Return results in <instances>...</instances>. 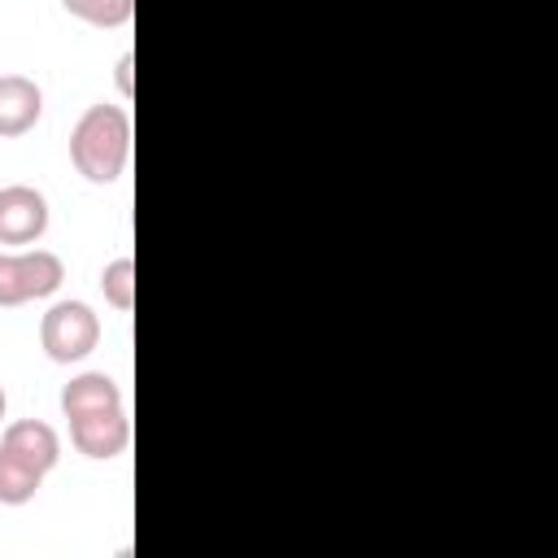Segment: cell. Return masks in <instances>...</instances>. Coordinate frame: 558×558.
<instances>
[{
    "mask_svg": "<svg viewBox=\"0 0 558 558\" xmlns=\"http://www.w3.org/2000/svg\"><path fill=\"white\" fill-rule=\"evenodd\" d=\"M70 161L87 183H118L131 161V118L122 105H87L70 131Z\"/></svg>",
    "mask_w": 558,
    "mask_h": 558,
    "instance_id": "obj_1",
    "label": "cell"
},
{
    "mask_svg": "<svg viewBox=\"0 0 558 558\" xmlns=\"http://www.w3.org/2000/svg\"><path fill=\"white\" fill-rule=\"evenodd\" d=\"M96 344H100V318H96V310L87 301H57L39 318V349L57 366L83 362Z\"/></svg>",
    "mask_w": 558,
    "mask_h": 558,
    "instance_id": "obj_2",
    "label": "cell"
},
{
    "mask_svg": "<svg viewBox=\"0 0 558 558\" xmlns=\"http://www.w3.org/2000/svg\"><path fill=\"white\" fill-rule=\"evenodd\" d=\"M65 266L52 248H13L0 253V310L26 305V301H44L61 288Z\"/></svg>",
    "mask_w": 558,
    "mask_h": 558,
    "instance_id": "obj_3",
    "label": "cell"
},
{
    "mask_svg": "<svg viewBox=\"0 0 558 558\" xmlns=\"http://www.w3.org/2000/svg\"><path fill=\"white\" fill-rule=\"evenodd\" d=\"M48 231V196L31 183L0 187V244L31 248Z\"/></svg>",
    "mask_w": 558,
    "mask_h": 558,
    "instance_id": "obj_4",
    "label": "cell"
},
{
    "mask_svg": "<svg viewBox=\"0 0 558 558\" xmlns=\"http://www.w3.org/2000/svg\"><path fill=\"white\" fill-rule=\"evenodd\" d=\"M70 445L83 458H96V462H109V458L126 453V445H131V418H126V410L118 405V410L70 418Z\"/></svg>",
    "mask_w": 558,
    "mask_h": 558,
    "instance_id": "obj_5",
    "label": "cell"
},
{
    "mask_svg": "<svg viewBox=\"0 0 558 558\" xmlns=\"http://www.w3.org/2000/svg\"><path fill=\"white\" fill-rule=\"evenodd\" d=\"M44 118V92L26 74H0V140L26 135Z\"/></svg>",
    "mask_w": 558,
    "mask_h": 558,
    "instance_id": "obj_6",
    "label": "cell"
},
{
    "mask_svg": "<svg viewBox=\"0 0 558 558\" xmlns=\"http://www.w3.org/2000/svg\"><path fill=\"white\" fill-rule=\"evenodd\" d=\"M0 449H9L13 458H22L26 466H35L39 475H48L61 458V436L44 423V418H17L4 427L0 436Z\"/></svg>",
    "mask_w": 558,
    "mask_h": 558,
    "instance_id": "obj_7",
    "label": "cell"
},
{
    "mask_svg": "<svg viewBox=\"0 0 558 558\" xmlns=\"http://www.w3.org/2000/svg\"><path fill=\"white\" fill-rule=\"evenodd\" d=\"M122 405V388L113 375L105 371H83L61 388V414L78 418V414H100V410H118Z\"/></svg>",
    "mask_w": 558,
    "mask_h": 558,
    "instance_id": "obj_8",
    "label": "cell"
},
{
    "mask_svg": "<svg viewBox=\"0 0 558 558\" xmlns=\"http://www.w3.org/2000/svg\"><path fill=\"white\" fill-rule=\"evenodd\" d=\"M39 484H44V475L35 466H26L9 449H0V506H26L39 493Z\"/></svg>",
    "mask_w": 558,
    "mask_h": 558,
    "instance_id": "obj_9",
    "label": "cell"
},
{
    "mask_svg": "<svg viewBox=\"0 0 558 558\" xmlns=\"http://www.w3.org/2000/svg\"><path fill=\"white\" fill-rule=\"evenodd\" d=\"M61 9L87 26H100V31H118L131 22L135 13V0H61Z\"/></svg>",
    "mask_w": 558,
    "mask_h": 558,
    "instance_id": "obj_10",
    "label": "cell"
},
{
    "mask_svg": "<svg viewBox=\"0 0 558 558\" xmlns=\"http://www.w3.org/2000/svg\"><path fill=\"white\" fill-rule=\"evenodd\" d=\"M100 292H105V301H109L118 314H126V310L135 305V262H131V257L105 262V270H100Z\"/></svg>",
    "mask_w": 558,
    "mask_h": 558,
    "instance_id": "obj_11",
    "label": "cell"
},
{
    "mask_svg": "<svg viewBox=\"0 0 558 558\" xmlns=\"http://www.w3.org/2000/svg\"><path fill=\"white\" fill-rule=\"evenodd\" d=\"M131 70H135V57H131V52H122V57H118V74H113L122 96H131V92H135V78H131Z\"/></svg>",
    "mask_w": 558,
    "mask_h": 558,
    "instance_id": "obj_12",
    "label": "cell"
},
{
    "mask_svg": "<svg viewBox=\"0 0 558 558\" xmlns=\"http://www.w3.org/2000/svg\"><path fill=\"white\" fill-rule=\"evenodd\" d=\"M4 410H9V397H4V388H0V418H4Z\"/></svg>",
    "mask_w": 558,
    "mask_h": 558,
    "instance_id": "obj_13",
    "label": "cell"
}]
</instances>
